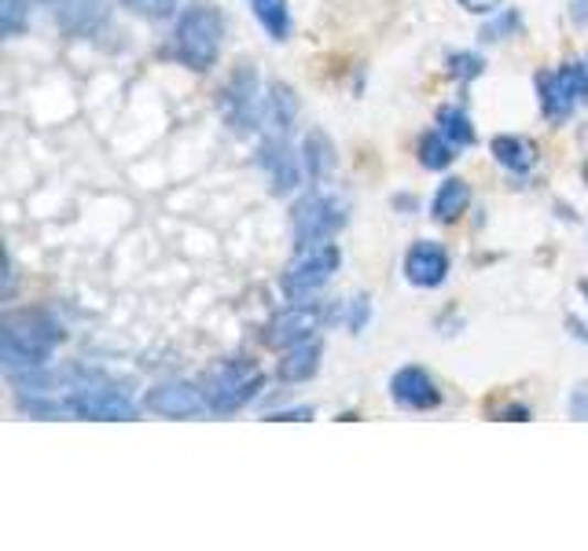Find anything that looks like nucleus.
I'll use <instances>...</instances> for the list:
<instances>
[{
    "mask_svg": "<svg viewBox=\"0 0 588 551\" xmlns=\"http://www.w3.org/2000/svg\"><path fill=\"white\" fill-rule=\"evenodd\" d=\"M63 342V327L45 313H8L0 324V360L8 375L45 368Z\"/></svg>",
    "mask_w": 588,
    "mask_h": 551,
    "instance_id": "obj_1",
    "label": "nucleus"
},
{
    "mask_svg": "<svg viewBox=\"0 0 588 551\" xmlns=\"http://www.w3.org/2000/svg\"><path fill=\"white\" fill-rule=\"evenodd\" d=\"M225 37V19L217 4H192L184 8V15L177 19V33H173V52L184 66L192 71H210L217 52H221Z\"/></svg>",
    "mask_w": 588,
    "mask_h": 551,
    "instance_id": "obj_2",
    "label": "nucleus"
},
{
    "mask_svg": "<svg viewBox=\"0 0 588 551\" xmlns=\"http://www.w3.org/2000/svg\"><path fill=\"white\" fill-rule=\"evenodd\" d=\"M335 269H339V247H335L331 239L298 242L291 264L283 269V291L298 302V298L320 291V287L335 276Z\"/></svg>",
    "mask_w": 588,
    "mask_h": 551,
    "instance_id": "obj_3",
    "label": "nucleus"
},
{
    "mask_svg": "<svg viewBox=\"0 0 588 551\" xmlns=\"http://www.w3.org/2000/svg\"><path fill=\"white\" fill-rule=\"evenodd\" d=\"M541 110L548 121H566L577 107L588 104V66L566 63L559 71H544L537 77Z\"/></svg>",
    "mask_w": 588,
    "mask_h": 551,
    "instance_id": "obj_4",
    "label": "nucleus"
},
{
    "mask_svg": "<svg viewBox=\"0 0 588 551\" xmlns=\"http://www.w3.org/2000/svg\"><path fill=\"white\" fill-rule=\"evenodd\" d=\"M291 225H294V239L298 242L331 239L335 231L346 225V203L335 192L313 187L309 195H302L298 203H294Z\"/></svg>",
    "mask_w": 588,
    "mask_h": 551,
    "instance_id": "obj_5",
    "label": "nucleus"
},
{
    "mask_svg": "<svg viewBox=\"0 0 588 551\" xmlns=\"http://www.w3.org/2000/svg\"><path fill=\"white\" fill-rule=\"evenodd\" d=\"M258 390H261V371L254 364L228 360L206 379V404H210V412L228 415V412H236V408H243Z\"/></svg>",
    "mask_w": 588,
    "mask_h": 551,
    "instance_id": "obj_6",
    "label": "nucleus"
},
{
    "mask_svg": "<svg viewBox=\"0 0 588 551\" xmlns=\"http://www.w3.org/2000/svg\"><path fill=\"white\" fill-rule=\"evenodd\" d=\"M70 404H74V415L78 419H104V423L137 415V404L129 401V393L118 390L111 382H104V379L81 386V390L70 397Z\"/></svg>",
    "mask_w": 588,
    "mask_h": 551,
    "instance_id": "obj_7",
    "label": "nucleus"
},
{
    "mask_svg": "<svg viewBox=\"0 0 588 551\" xmlns=\"http://www.w3.org/2000/svg\"><path fill=\"white\" fill-rule=\"evenodd\" d=\"M261 110H265V88L258 85L254 71H239L228 85V99H225V115L232 121V129L247 132L261 126Z\"/></svg>",
    "mask_w": 588,
    "mask_h": 551,
    "instance_id": "obj_8",
    "label": "nucleus"
},
{
    "mask_svg": "<svg viewBox=\"0 0 588 551\" xmlns=\"http://www.w3.org/2000/svg\"><path fill=\"white\" fill-rule=\"evenodd\" d=\"M320 320H324V309L320 305L294 302L291 309H283V313L272 320L265 342H269V346H276V349H291V346H298V342H306V338L317 335Z\"/></svg>",
    "mask_w": 588,
    "mask_h": 551,
    "instance_id": "obj_9",
    "label": "nucleus"
},
{
    "mask_svg": "<svg viewBox=\"0 0 588 551\" xmlns=\"http://www.w3.org/2000/svg\"><path fill=\"white\" fill-rule=\"evenodd\" d=\"M144 408L155 415H166V419H192L206 412V393L195 390L192 382H162L155 390L144 393Z\"/></svg>",
    "mask_w": 588,
    "mask_h": 551,
    "instance_id": "obj_10",
    "label": "nucleus"
},
{
    "mask_svg": "<svg viewBox=\"0 0 588 551\" xmlns=\"http://www.w3.org/2000/svg\"><path fill=\"white\" fill-rule=\"evenodd\" d=\"M258 165L272 181V192H280V195L294 192L302 181L298 159H294V148L287 143V137H269L265 132V143H261V151H258Z\"/></svg>",
    "mask_w": 588,
    "mask_h": 551,
    "instance_id": "obj_11",
    "label": "nucleus"
},
{
    "mask_svg": "<svg viewBox=\"0 0 588 551\" xmlns=\"http://www.w3.org/2000/svg\"><path fill=\"white\" fill-rule=\"evenodd\" d=\"M390 397H394L401 408H412V412H427V408H438L442 404L438 382H434L423 368H401V371H394V379H390Z\"/></svg>",
    "mask_w": 588,
    "mask_h": 551,
    "instance_id": "obj_12",
    "label": "nucleus"
},
{
    "mask_svg": "<svg viewBox=\"0 0 588 551\" xmlns=\"http://www.w3.org/2000/svg\"><path fill=\"white\" fill-rule=\"evenodd\" d=\"M405 276L416 287H442L449 276V253L431 239L412 242V250L405 253Z\"/></svg>",
    "mask_w": 588,
    "mask_h": 551,
    "instance_id": "obj_13",
    "label": "nucleus"
},
{
    "mask_svg": "<svg viewBox=\"0 0 588 551\" xmlns=\"http://www.w3.org/2000/svg\"><path fill=\"white\" fill-rule=\"evenodd\" d=\"M294 115H298V99L287 85H269L265 88V110H261V126H265L269 137H287L294 126Z\"/></svg>",
    "mask_w": 588,
    "mask_h": 551,
    "instance_id": "obj_14",
    "label": "nucleus"
},
{
    "mask_svg": "<svg viewBox=\"0 0 588 551\" xmlns=\"http://www.w3.org/2000/svg\"><path fill=\"white\" fill-rule=\"evenodd\" d=\"M493 159L500 165H508L511 173H526L537 165V143L530 137H515V132H504V137L493 140Z\"/></svg>",
    "mask_w": 588,
    "mask_h": 551,
    "instance_id": "obj_15",
    "label": "nucleus"
},
{
    "mask_svg": "<svg viewBox=\"0 0 588 551\" xmlns=\"http://www.w3.org/2000/svg\"><path fill=\"white\" fill-rule=\"evenodd\" d=\"M320 368V346L313 338L298 342V346L287 349V357L280 360V379L283 382H306L313 379Z\"/></svg>",
    "mask_w": 588,
    "mask_h": 551,
    "instance_id": "obj_16",
    "label": "nucleus"
},
{
    "mask_svg": "<svg viewBox=\"0 0 588 551\" xmlns=\"http://www.w3.org/2000/svg\"><path fill=\"white\" fill-rule=\"evenodd\" d=\"M467 203H471V187H467V181H460V176H449V181L438 187V195H434L431 214H434V220L453 225V220L464 217Z\"/></svg>",
    "mask_w": 588,
    "mask_h": 551,
    "instance_id": "obj_17",
    "label": "nucleus"
},
{
    "mask_svg": "<svg viewBox=\"0 0 588 551\" xmlns=\"http://www.w3.org/2000/svg\"><path fill=\"white\" fill-rule=\"evenodd\" d=\"M302 162H306L309 181L324 184L335 173V162H339L335 159V143L324 132H309L306 143H302Z\"/></svg>",
    "mask_w": 588,
    "mask_h": 551,
    "instance_id": "obj_18",
    "label": "nucleus"
},
{
    "mask_svg": "<svg viewBox=\"0 0 588 551\" xmlns=\"http://www.w3.org/2000/svg\"><path fill=\"white\" fill-rule=\"evenodd\" d=\"M453 159H456V143L445 137L442 129H434L420 140V162L427 165V170H445Z\"/></svg>",
    "mask_w": 588,
    "mask_h": 551,
    "instance_id": "obj_19",
    "label": "nucleus"
},
{
    "mask_svg": "<svg viewBox=\"0 0 588 551\" xmlns=\"http://www.w3.org/2000/svg\"><path fill=\"white\" fill-rule=\"evenodd\" d=\"M254 4V15L258 22L265 26L272 37L283 41L287 37V30H291V11H287V0H250Z\"/></svg>",
    "mask_w": 588,
    "mask_h": 551,
    "instance_id": "obj_20",
    "label": "nucleus"
},
{
    "mask_svg": "<svg viewBox=\"0 0 588 551\" xmlns=\"http://www.w3.org/2000/svg\"><path fill=\"white\" fill-rule=\"evenodd\" d=\"M438 129L456 143V148L475 143V126H471V118H467L464 107H442L438 110Z\"/></svg>",
    "mask_w": 588,
    "mask_h": 551,
    "instance_id": "obj_21",
    "label": "nucleus"
},
{
    "mask_svg": "<svg viewBox=\"0 0 588 551\" xmlns=\"http://www.w3.org/2000/svg\"><path fill=\"white\" fill-rule=\"evenodd\" d=\"M26 8H30V0H0V30H4L8 37H15V33L23 30Z\"/></svg>",
    "mask_w": 588,
    "mask_h": 551,
    "instance_id": "obj_22",
    "label": "nucleus"
},
{
    "mask_svg": "<svg viewBox=\"0 0 588 551\" xmlns=\"http://www.w3.org/2000/svg\"><path fill=\"white\" fill-rule=\"evenodd\" d=\"M122 4L140 19H166L177 11V0H122Z\"/></svg>",
    "mask_w": 588,
    "mask_h": 551,
    "instance_id": "obj_23",
    "label": "nucleus"
},
{
    "mask_svg": "<svg viewBox=\"0 0 588 551\" xmlns=\"http://www.w3.org/2000/svg\"><path fill=\"white\" fill-rule=\"evenodd\" d=\"M482 55H471V52H456L449 55V74L460 77V82H467V77H478L482 74Z\"/></svg>",
    "mask_w": 588,
    "mask_h": 551,
    "instance_id": "obj_24",
    "label": "nucleus"
},
{
    "mask_svg": "<svg viewBox=\"0 0 588 551\" xmlns=\"http://www.w3.org/2000/svg\"><path fill=\"white\" fill-rule=\"evenodd\" d=\"M368 316H372V302H368V294L350 298V305H346V324H350V331H364Z\"/></svg>",
    "mask_w": 588,
    "mask_h": 551,
    "instance_id": "obj_25",
    "label": "nucleus"
},
{
    "mask_svg": "<svg viewBox=\"0 0 588 551\" xmlns=\"http://www.w3.org/2000/svg\"><path fill=\"white\" fill-rule=\"evenodd\" d=\"M515 30H519V15H515V11H504V19L486 22L482 37L486 41H500V37H508V33H515Z\"/></svg>",
    "mask_w": 588,
    "mask_h": 551,
    "instance_id": "obj_26",
    "label": "nucleus"
},
{
    "mask_svg": "<svg viewBox=\"0 0 588 551\" xmlns=\"http://www.w3.org/2000/svg\"><path fill=\"white\" fill-rule=\"evenodd\" d=\"M570 419L588 423V386H577V390L570 393Z\"/></svg>",
    "mask_w": 588,
    "mask_h": 551,
    "instance_id": "obj_27",
    "label": "nucleus"
},
{
    "mask_svg": "<svg viewBox=\"0 0 588 551\" xmlns=\"http://www.w3.org/2000/svg\"><path fill=\"white\" fill-rule=\"evenodd\" d=\"M460 4H464L467 11H478V15H489V11L500 8V0H460Z\"/></svg>",
    "mask_w": 588,
    "mask_h": 551,
    "instance_id": "obj_28",
    "label": "nucleus"
},
{
    "mask_svg": "<svg viewBox=\"0 0 588 551\" xmlns=\"http://www.w3.org/2000/svg\"><path fill=\"white\" fill-rule=\"evenodd\" d=\"M566 324H570V331H574V338H581V342H585V346H588V324H585V320H577V316H570V320H566Z\"/></svg>",
    "mask_w": 588,
    "mask_h": 551,
    "instance_id": "obj_29",
    "label": "nucleus"
},
{
    "mask_svg": "<svg viewBox=\"0 0 588 551\" xmlns=\"http://www.w3.org/2000/svg\"><path fill=\"white\" fill-rule=\"evenodd\" d=\"M581 176H585V184H588V162L581 165Z\"/></svg>",
    "mask_w": 588,
    "mask_h": 551,
    "instance_id": "obj_30",
    "label": "nucleus"
},
{
    "mask_svg": "<svg viewBox=\"0 0 588 551\" xmlns=\"http://www.w3.org/2000/svg\"><path fill=\"white\" fill-rule=\"evenodd\" d=\"M581 294L588 298V280H581Z\"/></svg>",
    "mask_w": 588,
    "mask_h": 551,
    "instance_id": "obj_31",
    "label": "nucleus"
}]
</instances>
